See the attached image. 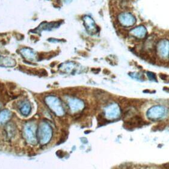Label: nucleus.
Instances as JSON below:
<instances>
[{"label":"nucleus","instance_id":"f257e3e1","mask_svg":"<svg viewBox=\"0 0 169 169\" xmlns=\"http://www.w3.org/2000/svg\"><path fill=\"white\" fill-rule=\"evenodd\" d=\"M118 21L122 26L129 27L133 26L135 24L136 18L131 13L124 12L118 16Z\"/></svg>","mask_w":169,"mask_h":169},{"label":"nucleus","instance_id":"f03ea898","mask_svg":"<svg viewBox=\"0 0 169 169\" xmlns=\"http://www.w3.org/2000/svg\"><path fill=\"white\" fill-rule=\"evenodd\" d=\"M84 25L86 30L92 33L96 32V25L94 19H92L90 16L85 15L83 18Z\"/></svg>","mask_w":169,"mask_h":169},{"label":"nucleus","instance_id":"7ed1b4c3","mask_svg":"<svg viewBox=\"0 0 169 169\" xmlns=\"http://www.w3.org/2000/svg\"><path fill=\"white\" fill-rule=\"evenodd\" d=\"M130 33L132 35L136 37L142 38H144L146 35L147 31H146V29L144 26L140 25L132 29Z\"/></svg>","mask_w":169,"mask_h":169},{"label":"nucleus","instance_id":"20e7f679","mask_svg":"<svg viewBox=\"0 0 169 169\" xmlns=\"http://www.w3.org/2000/svg\"><path fill=\"white\" fill-rule=\"evenodd\" d=\"M160 78L162 79V80H167V75H165V74H161L160 75Z\"/></svg>","mask_w":169,"mask_h":169}]
</instances>
